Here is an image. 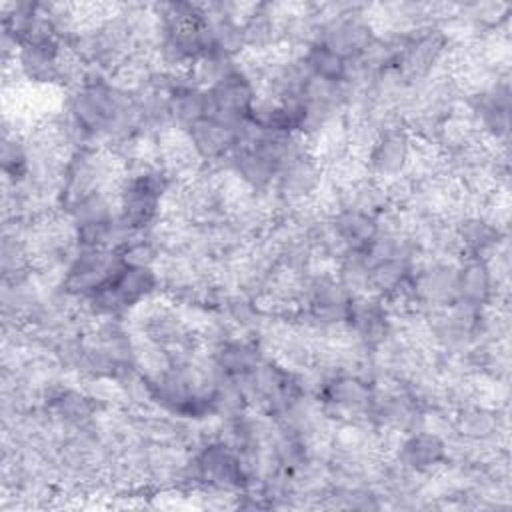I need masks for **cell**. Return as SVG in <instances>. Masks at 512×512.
<instances>
[{"instance_id":"9c48e42d","label":"cell","mask_w":512,"mask_h":512,"mask_svg":"<svg viewBox=\"0 0 512 512\" xmlns=\"http://www.w3.org/2000/svg\"><path fill=\"white\" fill-rule=\"evenodd\" d=\"M502 426L504 418L500 416V410L486 404H478L476 400L456 408L452 416V434L470 442H496L498 434L502 432Z\"/></svg>"},{"instance_id":"5b68a950","label":"cell","mask_w":512,"mask_h":512,"mask_svg":"<svg viewBox=\"0 0 512 512\" xmlns=\"http://www.w3.org/2000/svg\"><path fill=\"white\" fill-rule=\"evenodd\" d=\"M324 178V164L308 150L292 164L278 172L274 184V198L282 208H294L302 204H310L312 198L318 196Z\"/></svg>"},{"instance_id":"ba28073f","label":"cell","mask_w":512,"mask_h":512,"mask_svg":"<svg viewBox=\"0 0 512 512\" xmlns=\"http://www.w3.org/2000/svg\"><path fill=\"white\" fill-rule=\"evenodd\" d=\"M216 368L232 378L252 372L266 356V350L258 338L228 336L210 350Z\"/></svg>"},{"instance_id":"9a60e30c","label":"cell","mask_w":512,"mask_h":512,"mask_svg":"<svg viewBox=\"0 0 512 512\" xmlns=\"http://www.w3.org/2000/svg\"><path fill=\"white\" fill-rule=\"evenodd\" d=\"M306 68L310 70L312 76L322 78V80H330V82H344L346 76V62L340 54L332 52L330 48L314 42L310 46H306L300 52Z\"/></svg>"},{"instance_id":"7a4b0ae2","label":"cell","mask_w":512,"mask_h":512,"mask_svg":"<svg viewBox=\"0 0 512 512\" xmlns=\"http://www.w3.org/2000/svg\"><path fill=\"white\" fill-rule=\"evenodd\" d=\"M408 300L422 314L452 306L458 300V262L430 256L426 262L414 264Z\"/></svg>"},{"instance_id":"2e32d148","label":"cell","mask_w":512,"mask_h":512,"mask_svg":"<svg viewBox=\"0 0 512 512\" xmlns=\"http://www.w3.org/2000/svg\"><path fill=\"white\" fill-rule=\"evenodd\" d=\"M336 278L352 298L368 294L370 262L366 254L362 250H352L344 258H340Z\"/></svg>"},{"instance_id":"5bb4252c","label":"cell","mask_w":512,"mask_h":512,"mask_svg":"<svg viewBox=\"0 0 512 512\" xmlns=\"http://www.w3.org/2000/svg\"><path fill=\"white\" fill-rule=\"evenodd\" d=\"M110 282L116 288L128 312L140 306L142 302L150 300L160 290V278L154 268L124 266L114 278H110Z\"/></svg>"},{"instance_id":"6da1fadb","label":"cell","mask_w":512,"mask_h":512,"mask_svg":"<svg viewBox=\"0 0 512 512\" xmlns=\"http://www.w3.org/2000/svg\"><path fill=\"white\" fill-rule=\"evenodd\" d=\"M446 56L448 34L438 26H424L402 34L394 68L404 84L416 86L428 80Z\"/></svg>"},{"instance_id":"4fadbf2b","label":"cell","mask_w":512,"mask_h":512,"mask_svg":"<svg viewBox=\"0 0 512 512\" xmlns=\"http://www.w3.org/2000/svg\"><path fill=\"white\" fill-rule=\"evenodd\" d=\"M328 220L350 252L364 250L380 230L378 216L360 210H334L328 214Z\"/></svg>"},{"instance_id":"7c38bea8","label":"cell","mask_w":512,"mask_h":512,"mask_svg":"<svg viewBox=\"0 0 512 512\" xmlns=\"http://www.w3.org/2000/svg\"><path fill=\"white\" fill-rule=\"evenodd\" d=\"M240 24L246 50L252 54H266L280 44L274 4H252Z\"/></svg>"},{"instance_id":"8fae6325","label":"cell","mask_w":512,"mask_h":512,"mask_svg":"<svg viewBox=\"0 0 512 512\" xmlns=\"http://www.w3.org/2000/svg\"><path fill=\"white\" fill-rule=\"evenodd\" d=\"M498 298L486 258L464 256L458 264V300L486 308Z\"/></svg>"},{"instance_id":"30bf717a","label":"cell","mask_w":512,"mask_h":512,"mask_svg":"<svg viewBox=\"0 0 512 512\" xmlns=\"http://www.w3.org/2000/svg\"><path fill=\"white\" fill-rule=\"evenodd\" d=\"M454 230L462 248V258H488L504 242V232L480 212L458 216L454 220Z\"/></svg>"},{"instance_id":"277c9868","label":"cell","mask_w":512,"mask_h":512,"mask_svg":"<svg viewBox=\"0 0 512 512\" xmlns=\"http://www.w3.org/2000/svg\"><path fill=\"white\" fill-rule=\"evenodd\" d=\"M414 144V136L404 124L384 128L366 152L368 174L382 184L404 176L412 160Z\"/></svg>"},{"instance_id":"52a82bcc","label":"cell","mask_w":512,"mask_h":512,"mask_svg":"<svg viewBox=\"0 0 512 512\" xmlns=\"http://www.w3.org/2000/svg\"><path fill=\"white\" fill-rule=\"evenodd\" d=\"M240 128L222 124V122L212 120V118H202L196 124H192L186 130V134H188L200 162L210 166V164H224L226 162V158L230 156V152L238 144Z\"/></svg>"},{"instance_id":"3957f363","label":"cell","mask_w":512,"mask_h":512,"mask_svg":"<svg viewBox=\"0 0 512 512\" xmlns=\"http://www.w3.org/2000/svg\"><path fill=\"white\" fill-rule=\"evenodd\" d=\"M204 94L206 118L240 128L250 118V110L256 100V84L238 62V68L234 72H230L212 88L204 90Z\"/></svg>"},{"instance_id":"8992f818","label":"cell","mask_w":512,"mask_h":512,"mask_svg":"<svg viewBox=\"0 0 512 512\" xmlns=\"http://www.w3.org/2000/svg\"><path fill=\"white\" fill-rule=\"evenodd\" d=\"M394 458L410 470L436 472L446 466V438L432 430H416L400 440Z\"/></svg>"}]
</instances>
